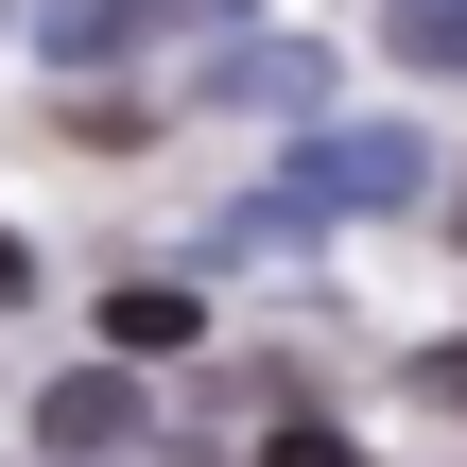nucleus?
Listing matches in <instances>:
<instances>
[{
    "mask_svg": "<svg viewBox=\"0 0 467 467\" xmlns=\"http://www.w3.org/2000/svg\"><path fill=\"white\" fill-rule=\"evenodd\" d=\"M416 191H433V139H416V121H312L295 173H277L243 225H364V208H416Z\"/></svg>",
    "mask_w": 467,
    "mask_h": 467,
    "instance_id": "nucleus-1",
    "label": "nucleus"
},
{
    "mask_svg": "<svg viewBox=\"0 0 467 467\" xmlns=\"http://www.w3.org/2000/svg\"><path fill=\"white\" fill-rule=\"evenodd\" d=\"M208 17H243V0H52V52L104 69V52H156V35H208Z\"/></svg>",
    "mask_w": 467,
    "mask_h": 467,
    "instance_id": "nucleus-2",
    "label": "nucleus"
},
{
    "mask_svg": "<svg viewBox=\"0 0 467 467\" xmlns=\"http://www.w3.org/2000/svg\"><path fill=\"white\" fill-rule=\"evenodd\" d=\"M35 433H52V467H104V451H139V381H121V364H69V381L35 399Z\"/></svg>",
    "mask_w": 467,
    "mask_h": 467,
    "instance_id": "nucleus-3",
    "label": "nucleus"
},
{
    "mask_svg": "<svg viewBox=\"0 0 467 467\" xmlns=\"http://www.w3.org/2000/svg\"><path fill=\"white\" fill-rule=\"evenodd\" d=\"M208 87H225V104H277V121H312V104H329V52H312V35H243Z\"/></svg>",
    "mask_w": 467,
    "mask_h": 467,
    "instance_id": "nucleus-4",
    "label": "nucleus"
},
{
    "mask_svg": "<svg viewBox=\"0 0 467 467\" xmlns=\"http://www.w3.org/2000/svg\"><path fill=\"white\" fill-rule=\"evenodd\" d=\"M104 347H121V364H156V347H191V295H173V277H139V295H104Z\"/></svg>",
    "mask_w": 467,
    "mask_h": 467,
    "instance_id": "nucleus-5",
    "label": "nucleus"
},
{
    "mask_svg": "<svg viewBox=\"0 0 467 467\" xmlns=\"http://www.w3.org/2000/svg\"><path fill=\"white\" fill-rule=\"evenodd\" d=\"M399 52L416 69H467V0H399Z\"/></svg>",
    "mask_w": 467,
    "mask_h": 467,
    "instance_id": "nucleus-6",
    "label": "nucleus"
},
{
    "mask_svg": "<svg viewBox=\"0 0 467 467\" xmlns=\"http://www.w3.org/2000/svg\"><path fill=\"white\" fill-rule=\"evenodd\" d=\"M260 467H364V451H347V433H312V416H295V433H260Z\"/></svg>",
    "mask_w": 467,
    "mask_h": 467,
    "instance_id": "nucleus-7",
    "label": "nucleus"
},
{
    "mask_svg": "<svg viewBox=\"0 0 467 467\" xmlns=\"http://www.w3.org/2000/svg\"><path fill=\"white\" fill-rule=\"evenodd\" d=\"M17 295H35V243H17V225H0V312H17Z\"/></svg>",
    "mask_w": 467,
    "mask_h": 467,
    "instance_id": "nucleus-8",
    "label": "nucleus"
},
{
    "mask_svg": "<svg viewBox=\"0 0 467 467\" xmlns=\"http://www.w3.org/2000/svg\"><path fill=\"white\" fill-rule=\"evenodd\" d=\"M416 381H433V399H467V347H433V364H416Z\"/></svg>",
    "mask_w": 467,
    "mask_h": 467,
    "instance_id": "nucleus-9",
    "label": "nucleus"
},
{
    "mask_svg": "<svg viewBox=\"0 0 467 467\" xmlns=\"http://www.w3.org/2000/svg\"><path fill=\"white\" fill-rule=\"evenodd\" d=\"M451 243H467V208H451Z\"/></svg>",
    "mask_w": 467,
    "mask_h": 467,
    "instance_id": "nucleus-10",
    "label": "nucleus"
}]
</instances>
